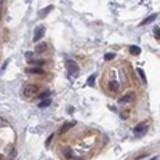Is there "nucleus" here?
<instances>
[{
	"label": "nucleus",
	"instance_id": "f257e3e1",
	"mask_svg": "<svg viewBox=\"0 0 160 160\" xmlns=\"http://www.w3.org/2000/svg\"><path fill=\"white\" fill-rule=\"evenodd\" d=\"M66 67H67V74H69V75H75L77 71H78V66H77V62L74 59H67Z\"/></svg>",
	"mask_w": 160,
	"mask_h": 160
},
{
	"label": "nucleus",
	"instance_id": "f03ea898",
	"mask_svg": "<svg viewBox=\"0 0 160 160\" xmlns=\"http://www.w3.org/2000/svg\"><path fill=\"white\" fill-rule=\"evenodd\" d=\"M45 35V27L43 26H38L35 27V32H34V42H38L40 38Z\"/></svg>",
	"mask_w": 160,
	"mask_h": 160
},
{
	"label": "nucleus",
	"instance_id": "7ed1b4c3",
	"mask_svg": "<svg viewBox=\"0 0 160 160\" xmlns=\"http://www.w3.org/2000/svg\"><path fill=\"white\" fill-rule=\"evenodd\" d=\"M35 91H37L35 85H27V87H24V90H22V93H24V96H32Z\"/></svg>",
	"mask_w": 160,
	"mask_h": 160
},
{
	"label": "nucleus",
	"instance_id": "20e7f679",
	"mask_svg": "<svg viewBox=\"0 0 160 160\" xmlns=\"http://www.w3.org/2000/svg\"><path fill=\"white\" fill-rule=\"evenodd\" d=\"M131 99H133V95H131V93H127L125 96H122V98L118 99V102H120V104H125V102H128V101H131Z\"/></svg>",
	"mask_w": 160,
	"mask_h": 160
},
{
	"label": "nucleus",
	"instance_id": "39448f33",
	"mask_svg": "<svg viewBox=\"0 0 160 160\" xmlns=\"http://www.w3.org/2000/svg\"><path fill=\"white\" fill-rule=\"evenodd\" d=\"M74 125H75V123H74V122H69V123H64V125H62V127L59 128V133H66V131H67V130H71V128L74 127Z\"/></svg>",
	"mask_w": 160,
	"mask_h": 160
},
{
	"label": "nucleus",
	"instance_id": "423d86ee",
	"mask_svg": "<svg viewBox=\"0 0 160 160\" xmlns=\"http://www.w3.org/2000/svg\"><path fill=\"white\" fill-rule=\"evenodd\" d=\"M133 131L136 135H139V133H142V131H146V125L144 123H139V125H136V127L133 128Z\"/></svg>",
	"mask_w": 160,
	"mask_h": 160
},
{
	"label": "nucleus",
	"instance_id": "0eeeda50",
	"mask_svg": "<svg viewBox=\"0 0 160 160\" xmlns=\"http://www.w3.org/2000/svg\"><path fill=\"white\" fill-rule=\"evenodd\" d=\"M27 72H31V74H43V69L42 67H27Z\"/></svg>",
	"mask_w": 160,
	"mask_h": 160
},
{
	"label": "nucleus",
	"instance_id": "6e6552de",
	"mask_svg": "<svg viewBox=\"0 0 160 160\" xmlns=\"http://www.w3.org/2000/svg\"><path fill=\"white\" fill-rule=\"evenodd\" d=\"M51 104V99H42L40 101V104H38V107L40 109H45V107H48Z\"/></svg>",
	"mask_w": 160,
	"mask_h": 160
},
{
	"label": "nucleus",
	"instance_id": "1a4fd4ad",
	"mask_svg": "<svg viewBox=\"0 0 160 160\" xmlns=\"http://www.w3.org/2000/svg\"><path fill=\"white\" fill-rule=\"evenodd\" d=\"M157 18V15H151V16H147V18L144 19V21H142L141 22V26H144V24H149V22H152L154 19H155Z\"/></svg>",
	"mask_w": 160,
	"mask_h": 160
},
{
	"label": "nucleus",
	"instance_id": "9d476101",
	"mask_svg": "<svg viewBox=\"0 0 160 160\" xmlns=\"http://www.w3.org/2000/svg\"><path fill=\"white\" fill-rule=\"evenodd\" d=\"M130 53L131 55H139L141 53V48L136 47V45H131V47H130Z\"/></svg>",
	"mask_w": 160,
	"mask_h": 160
},
{
	"label": "nucleus",
	"instance_id": "9b49d317",
	"mask_svg": "<svg viewBox=\"0 0 160 160\" xmlns=\"http://www.w3.org/2000/svg\"><path fill=\"white\" fill-rule=\"evenodd\" d=\"M136 72H138V75L141 77V80H142V82H144V83H146V82H147V80H146V74H144V71H142V69H141V67H138V69H136Z\"/></svg>",
	"mask_w": 160,
	"mask_h": 160
},
{
	"label": "nucleus",
	"instance_id": "f8f14e48",
	"mask_svg": "<svg viewBox=\"0 0 160 160\" xmlns=\"http://www.w3.org/2000/svg\"><path fill=\"white\" fill-rule=\"evenodd\" d=\"M95 78H96V75H95V74H93V75H90V77H88V82H87V85H88V87H93V85H95Z\"/></svg>",
	"mask_w": 160,
	"mask_h": 160
},
{
	"label": "nucleus",
	"instance_id": "ddd939ff",
	"mask_svg": "<svg viewBox=\"0 0 160 160\" xmlns=\"http://www.w3.org/2000/svg\"><path fill=\"white\" fill-rule=\"evenodd\" d=\"M45 50H47V45H45V43H42V45H37V53H42V51H45Z\"/></svg>",
	"mask_w": 160,
	"mask_h": 160
},
{
	"label": "nucleus",
	"instance_id": "4468645a",
	"mask_svg": "<svg viewBox=\"0 0 160 160\" xmlns=\"http://www.w3.org/2000/svg\"><path fill=\"white\" fill-rule=\"evenodd\" d=\"M31 62H32V64H37V66H42V64H45V61H43V59H32Z\"/></svg>",
	"mask_w": 160,
	"mask_h": 160
},
{
	"label": "nucleus",
	"instance_id": "2eb2a0df",
	"mask_svg": "<svg viewBox=\"0 0 160 160\" xmlns=\"http://www.w3.org/2000/svg\"><path fill=\"white\" fill-rule=\"evenodd\" d=\"M118 88V83H117V80H112V82H111V90H114V91H115Z\"/></svg>",
	"mask_w": 160,
	"mask_h": 160
},
{
	"label": "nucleus",
	"instance_id": "dca6fc26",
	"mask_svg": "<svg viewBox=\"0 0 160 160\" xmlns=\"http://www.w3.org/2000/svg\"><path fill=\"white\" fill-rule=\"evenodd\" d=\"M115 58V53H106L104 55V59H114Z\"/></svg>",
	"mask_w": 160,
	"mask_h": 160
},
{
	"label": "nucleus",
	"instance_id": "f3484780",
	"mask_svg": "<svg viewBox=\"0 0 160 160\" xmlns=\"http://www.w3.org/2000/svg\"><path fill=\"white\" fill-rule=\"evenodd\" d=\"M50 93H51V91H48V90H47V91H43V93L40 95V98H48V96H50Z\"/></svg>",
	"mask_w": 160,
	"mask_h": 160
},
{
	"label": "nucleus",
	"instance_id": "a211bd4d",
	"mask_svg": "<svg viewBox=\"0 0 160 160\" xmlns=\"http://www.w3.org/2000/svg\"><path fill=\"white\" fill-rule=\"evenodd\" d=\"M32 56H34L32 51H27V53H26V58H27V59H31V61H32Z\"/></svg>",
	"mask_w": 160,
	"mask_h": 160
},
{
	"label": "nucleus",
	"instance_id": "6ab92c4d",
	"mask_svg": "<svg viewBox=\"0 0 160 160\" xmlns=\"http://www.w3.org/2000/svg\"><path fill=\"white\" fill-rule=\"evenodd\" d=\"M154 35H155V38L160 40V29H155V31H154Z\"/></svg>",
	"mask_w": 160,
	"mask_h": 160
},
{
	"label": "nucleus",
	"instance_id": "aec40b11",
	"mask_svg": "<svg viewBox=\"0 0 160 160\" xmlns=\"http://www.w3.org/2000/svg\"><path fill=\"white\" fill-rule=\"evenodd\" d=\"M50 11H51V7H48V8H45V10L42 11V16H45V15H47V13H50Z\"/></svg>",
	"mask_w": 160,
	"mask_h": 160
},
{
	"label": "nucleus",
	"instance_id": "412c9836",
	"mask_svg": "<svg viewBox=\"0 0 160 160\" xmlns=\"http://www.w3.org/2000/svg\"><path fill=\"white\" fill-rule=\"evenodd\" d=\"M64 154H66V157H67V158H71V154H72V152H71V149H66Z\"/></svg>",
	"mask_w": 160,
	"mask_h": 160
}]
</instances>
